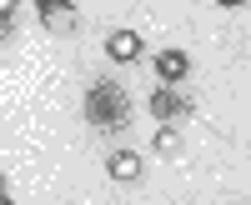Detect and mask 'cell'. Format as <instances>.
I'll use <instances>...</instances> for the list:
<instances>
[{
	"label": "cell",
	"instance_id": "obj_2",
	"mask_svg": "<svg viewBox=\"0 0 251 205\" xmlns=\"http://www.w3.org/2000/svg\"><path fill=\"white\" fill-rule=\"evenodd\" d=\"M146 110H151L161 125H181V120H191L196 100L186 95L181 85H156V90H151V100H146Z\"/></svg>",
	"mask_w": 251,
	"mask_h": 205
},
{
	"label": "cell",
	"instance_id": "obj_3",
	"mask_svg": "<svg viewBox=\"0 0 251 205\" xmlns=\"http://www.w3.org/2000/svg\"><path fill=\"white\" fill-rule=\"evenodd\" d=\"M186 75H191V55L186 50H161L156 55V80L161 85H181Z\"/></svg>",
	"mask_w": 251,
	"mask_h": 205
},
{
	"label": "cell",
	"instance_id": "obj_4",
	"mask_svg": "<svg viewBox=\"0 0 251 205\" xmlns=\"http://www.w3.org/2000/svg\"><path fill=\"white\" fill-rule=\"evenodd\" d=\"M106 55L116 60V65L141 60V35H136V30H111V35H106Z\"/></svg>",
	"mask_w": 251,
	"mask_h": 205
},
{
	"label": "cell",
	"instance_id": "obj_5",
	"mask_svg": "<svg viewBox=\"0 0 251 205\" xmlns=\"http://www.w3.org/2000/svg\"><path fill=\"white\" fill-rule=\"evenodd\" d=\"M30 5L40 10L46 30H71L75 25V5H71V0H30Z\"/></svg>",
	"mask_w": 251,
	"mask_h": 205
},
{
	"label": "cell",
	"instance_id": "obj_1",
	"mask_svg": "<svg viewBox=\"0 0 251 205\" xmlns=\"http://www.w3.org/2000/svg\"><path fill=\"white\" fill-rule=\"evenodd\" d=\"M86 120L96 130H126L131 125V95L121 80H96L86 90Z\"/></svg>",
	"mask_w": 251,
	"mask_h": 205
},
{
	"label": "cell",
	"instance_id": "obj_9",
	"mask_svg": "<svg viewBox=\"0 0 251 205\" xmlns=\"http://www.w3.org/2000/svg\"><path fill=\"white\" fill-rule=\"evenodd\" d=\"M216 5H226V10H236V5H246V0H216Z\"/></svg>",
	"mask_w": 251,
	"mask_h": 205
},
{
	"label": "cell",
	"instance_id": "obj_7",
	"mask_svg": "<svg viewBox=\"0 0 251 205\" xmlns=\"http://www.w3.org/2000/svg\"><path fill=\"white\" fill-rule=\"evenodd\" d=\"M176 145H181V135H176V125H161V135H156V150H161V155H171Z\"/></svg>",
	"mask_w": 251,
	"mask_h": 205
},
{
	"label": "cell",
	"instance_id": "obj_8",
	"mask_svg": "<svg viewBox=\"0 0 251 205\" xmlns=\"http://www.w3.org/2000/svg\"><path fill=\"white\" fill-rule=\"evenodd\" d=\"M15 5H20V0H0V15H5V35H15Z\"/></svg>",
	"mask_w": 251,
	"mask_h": 205
},
{
	"label": "cell",
	"instance_id": "obj_6",
	"mask_svg": "<svg viewBox=\"0 0 251 205\" xmlns=\"http://www.w3.org/2000/svg\"><path fill=\"white\" fill-rule=\"evenodd\" d=\"M106 170H111V180H121V185H126V180H141V155L136 150H116L106 160Z\"/></svg>",
	"mask_w": 251,
	"mask_h": 205
}]
</instances>
